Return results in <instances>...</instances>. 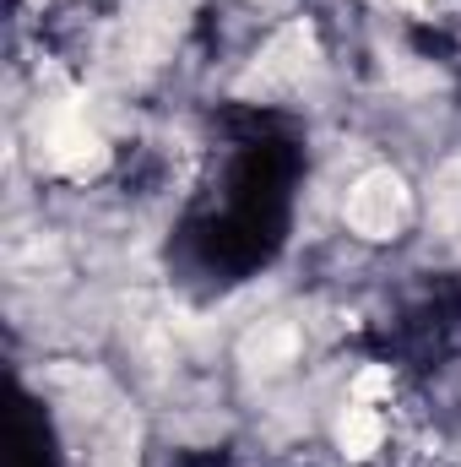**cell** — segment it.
Returning a JSON list of instances; mask_svg holds the SVG:
<instances>
[{
	"instance_id": "1",
	"label": "cell",
	"mask_w": 461,
	"mask_h": 467,
	"mask_svg": "<svg viewBox=\"0 0 461 467\" xmlns=\"http://www.w3.org/2000/svg\"><path fill=\"white\" fill-rule=\"evenodd\" d=\"M402 207H407L402 185H396L391 174H369V180L353 191L347 218H353V229L358 234H391L396 229V218H402Z\"/></svg>"
}]
</instances>
